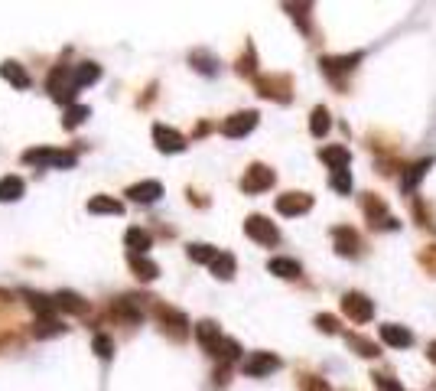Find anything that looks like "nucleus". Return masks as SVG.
<instances>
[{"mask_svg": "<svg viewBox=\"0 0 436 391\" xmlns=\"http://www.w3.org/2000/svg\"><path fill=\"white\" fill-rule=\"evenodd\" d=\"M62 330H66V326H62V323H56V320H42V323H40V330H36V336H40V339H42V336H56V332H62Z\"/></svg>", "mask_w": 436, "mask_h": 391, "instance_id": "obj_44", "label": "nucleus"}, {"mask_svg": "<svg viewBox=\"0 0 436 391\" xmlns=\"http://www.w3.org/2000/svg\"><path fill=\"white\" fill-rule=\"evenodd\" d=\"M286 10H290V13H293V20H296V23H300L303 30L310 33V7H296V4H286Z\"/></svg>", "mask_w": 436, "mask_h": 391, "instance_id": "obj_43", "label": "nucleus"}, {"mask_svg": "<svg viewBox=\"0 0 436 391\" xmlns=\"http://www.w3.org/2000/svg\"><path fill=\"white\" fill-rule=\"evenodd\" d=\"M381 342L391 349H407L413 346V332L407 326H397V323H384L381 326Z\"/></svg>", "mask_w": 436, "mask_h": 391, "instance_id": "obj_16", "label": "nucleus"}, {"mask_svg": "<svg viewBox=\"0 0 436 391\" xmlns=\"http://www.w3.org/2000/svg\"><path fill=\"white\" fill-rule=\"evenodd\" d=\"M371 382H375V388H377V391H401V382H394L391 375L375 372V375H371Z\"/></svg>", "mask_w": 436, "mask_h": 391, "instance_id": "obj_41", "label": "nucleus"}, {"mask_svg": "<svg viewBox=\"0 0 436 391\" xmlns=\"http://www.w3.org/2000/svg\"><path fill=\"white\" fill-rule=\"evenodd\" d=\"M26 300H30V306L36 310V316H42V320H52V313H56V300L46 297V294H36V290H26Z\"/></svg>", "mask_w": 436, "mask_h": 391, "instance_id": "obj_27", "label": "nucleus"}, {"mask_svg": "<svg viewBox=\"0 0 436 391\" xmlns=\"http://www.w3.org/2000/svg\"><path fill=\"white\" fill-rule=\"evenodd\" d=\"M218 258V248L212 245H202V241H195V245H189V261L195 264H212Z\"/></svg>", "mask_w": 436, "mask_h": 391, "instance_id": "obj_33", "label": "nucleus"}, {"mask_svg": "<svg viewBox=\"0 0 436 391\" xmlns=\"http://www.w3.org/2000/svg\"><path fill=\"white\" fill-rule=\"evenodd\" d=\"M342 313L352 320V323H371V316H375V303H371L365 294L358 290H349L342 297Z\"/></svg>", "mask_w": 436, "mask_h": 391, "instance_id": "obj_7", "label": "nucleus"}, {"mask_svg": "<svg viewBox=\"0 0 436 391\" xmlns=\"http://www.w3.org/2000/svg\"><path fill=\"white\" fill-rule=\"evenodd\" d=\"M88 114H92V108H88V104H72V108L66 111V118H62V124H66L68 131H75L78 124H82V121L88 118Z\"/></svg>", "mask_w": 436, "mask_h": 391, "instance_id": "obj_34", "label": "nucleus"}, {"mask_svg": "<svg viewBox=\"0 0 436 391\" xmlns=\"http://www.w3.org/2000/svg\"><path fill=\"white\" fill-rule=\"evenodd\" d=\"M195 339H199L205 349L215 346V342L222 339V330H218L215 320H202V323H195Z\"/></svg>", "mask_w": 436, "mask_h": 391, "instance_id": "obj_29", "label": "nucleus"}, {"mask_svg": "<svg viewBox=\"0 0 436 391\" xmlns=\"http://www.w3.org/2000/svg\"><path fill=\"white\" fill-rule=\"evenodd\" d=\"M313 209V196L310 193H284L277 196V212L280 215H303Z\"/></svg>", "mask_w": 436, "mask_h": 391, "instance_id": "obj_14", "label": "nucleus"}, {"mask_svg": "<svg viewBox=\"0 0 436 391\" xmlns=\"http://www.w3.org/2000/svg\"><path fill=\"white\" fill-rule=\"evenodd\" d=\"M124 241H127V248L134 251V255H147V248H150V231L147 229H127V235H124Z\"/></svg>", "mask_w": 436, "mask_h": 391, "instance_id": "obj_30", "label": "nucleus"}, {"mask_svg": "<svg viewBox=\"0 0 436 391\" xmlns=\"http://www.w3.org/2000/svg\"><path fill=\"white\" fill-rule=\"evenodd\" d=\"M258 111H238V114H231V118H225V124H222V134L231 137V140H238V137H248L254 128H258Z\"/></svg>", "mask_w": 436, "mask_h": 391, "instance_id": "obj_9", "label": "nucleus"}, {"mask_svg": "<svg viewBox=\"0 0 436 391\" xmlns=\"http://www.w3.org/2000/svg\"><path fill=\"white\" fill-rule=\"evenodd\" d=\"M300 391H332L319 375H300Z\"/></svg>", "mask_w": 436, "mask_h": 391, "instance_id": "obj_38", "label": "nucleus"}, {"mask_svg": "<svg viewBox=\"0 0 436 391\" xmlns=\"http://www.w3.org/2000/svg\"><path fill=\"white\" fill-rule=\"evenodd\" d=\"M329 128H332V114H329L326 104H316L310 114V134L313 137H326Z\"/></svg>", "mask_w": 436, "mask_h": 391, "instance_id": "obj_23", "label": "nucleus"}, {"mask_svg": "<svg viewBox=\"0 0 436 391\" xmlns=\"http://www.w3.org/2000/svg\"><path fill=\"white\" fill-rule=\"evenodd\" d=\"M244 375L248 378H264V375L270 372H277L280 368V359L274 356V352H251V356L244 359Z\"/></svg>", "mask_w": 436, "mask_h": 391, "instance_id": "obj_10", "label": "nucleus"}, {"mask_svg": "<svg viewBox=\"0 0 436 391\" xmlns=\"http://www.w3.org/2000/svg\"><path fill=\"white\" fill-rule=\"evenodd\" d=\"M153 144H157V150H163V153H183L186 137L179 134V131L166 128V124H153Z\"/></svg>", "mask_w": 436, "mask_h": 391, "instance_id": "obj_13", "label": "nucleus"}, {"mask_svg": "<svg viewBox=\"0 0 436 391\" xmlns=\"http://www.w3.org/2000/svg\"><path fill=\"white\" fill-rule=\"evenodd\" d=\"M316 330H319V332H329V336H332V332H339V316L319 313V316H316Z\"/></svg>", "mask_w": 436, "mask_h": 391, "instance_id": "obj_39", "label": "nucleus"}, {"mask_svg": "<svg viewBox=\"0 0 436 391\" xmlns=\"http://www.w3.org/2000/svg\"><path fill=\"white\" fill-rule=\"evenodd\" d=\"M23 179L20 176H4L0 179V203H17L20 196H23Z\"/></svg>", "mask_w": 436, "mask_h": 391, "instance_id": "obj_31", "label": "nucleus"}, {"mask_svg": "<svg viewBox=\"0 0 436 391\" xmlns=\"http://www.w3.org/2000/svg\"><path fill=\"white\" fill-rule=\"evenodd\" d=\"M361 209H365V215L371 219V229H397V219H387V203L381 199V196L375 193H365L361 196Z\"/></svg>", "mask_w": 436, "mask_h": 391, "instance_id": "obj_8", "label": "nucleus"}, {"mask_svg": "<svg viewBox=\"0 0 436 391\" xmlns=\"http://www.w3.org/2000/svg\"><path fill=\"white\" fill-rule=\"evenodd\" d=\"M46 88H49V95L56 98V102H62V104H68V108H72V98H75V92H78L75 72H72V68L56 66L49 72V82H46Z\"/></svg>", "mask_w": 436, "mask_h": 391, "instance_id": "obj_1", "label": "nucleus"}, {"mask_svg": "<svg viewBox=\"0 0 436 391\" xmlns=\"http://www.w3.org/2000/svg\"><path fill=\"white\" fill-rule=\"evenodd\" d=\"M238 76H248V78H251L254 76V72H258V52H254V46L251 43H248V49H244V56H241V59H238Z\"/></svg>", "mask_w": 436, "mask_h": 391, "instance_id": "obj_35", "label": "nucleus"}, {"mask_svg": "<svg viewBox=\"0 0 436 391\" xmlns=\"http://www.w3.org/2000/svg\"><path fill=\"white\" fill-rule=\"evenodd\" d=\"M23 163H33V167H75V153L72 150H49V147H33V150L23 153Z\"/></svg>", "mask_w": 436, "mask_h": 391, "instance_id": "obj_4", "label": "nucleus"}, {"mask_svg": "<svg viewBox=\"0 0 436 391\" xmlns=\"http://www.w3.org/2000/svg\"><path fill=\"white\" fill-rule=\"evenodd\" d=\"M427 359H430V362H436V339L427 346Z\"/></svg>", "mask_w": 436, "mask_h": 391, "instance_id": "obj_45", "label": "nucleus"}, {"mask_svg": "<svg viewBox=\"0 0 436 391\" xmlns=\"http://www.w3.org/2000/svg\"><path fill=\"white\" fill-rule=\"evenodd\" d=\"M127 264H131V271H134L140 281H157L159 277V267L147 255H134V251H131V255H127Z\"/></svg>", "mask_w": 436, "mask_h": 391, "instance_id": "obj_19", "label": "nucleus"}, {"mask_svg": "<svg viewBox=\"0 0 436 391\" xmlns=\"http://www.w3.org/2000/svg\"><path fill=\"white\" fill-rule=\"evenodd\" d=\"M153 313L163 323V332H169L173 339H186L189 336V320H186L183 310H176V306H169V303H153Z\"/></svg>", "mask_w": 436, "mask_h": 391, "instance_id": "obj_3", "label": "nucleus"}, {"mask_svg": "<svg viewBox=\"0 0 436 391\" xmlns=\"http://www.w3.org/2000/svg\"><path fill=\"white\" fill-rule=\"evenodd\" d=\"M189 62H193L199 72H205V76H215V66H218V62H215V56H209L205 49H195L193 56H189Z\"/></svg>", "mask_w": 436, "mask_h": 391, "instance_id": "obj_36", "label": "nucleus"}, {"mask_svg": "<svg viewBox=\"0 0 436 391\" xmlns=\"http://www.w3.org/2000/svg\"><path fill=\"white\" fill-rule=\"evenodd\" d=\"M52 300H56V310H66V313H85V300L78 297L75 290H59Z\"/></svg>", "mask_w": 436, "mask_h": 391, "instance_id": "obj_28", "label": "nucleus"}, {"mask_svg": "<svg viewBox=\"0 0 436 391\" xmlns=\"http://www.w3.org/2000/svg\"><path fill=\"white\" fill-rule=\"evenodd\" d=\"M98 78H101V66H98V62H82V66L75 68V82H78V88L95 85Z\"/></svg>", "mask_w": 436, "mask_h": 391, "instance_id": "obj_32", "label": "nucleus"}, {"mask_svg": "<svg viewBox=\"0 0 436 391\" xmlns=\"http://www.w3.org/2000/svg\"><path fill=\"white\" fill-rule=\"evenodd\" d=\"M430 167H433V160H430V157H427V160H417V163H413V167H407V173H404V183H401V186H404V193H413L420 179L427 176V170H430Z\"/></svg>", "mask_w": 436, "mask_h": 391, "instance_id": "obj_24", "label": "nucleus"}, {"mask_svg": "<svg viewBox=\"0 0 436 391\" xmlns=\"http://www.w3.org/2000/svg\"><path fill=\"white\" fill-rule=\"evenodd\" d=\"M244 235L251 241H258V245H267V248L280 241L277 225L270 219H264V215H248V219H244Z\"/></svg>", "mask_w": 436, "mask_h": 391, "instance_id": "obj_6", "label": "nucleus"}, {"mask_svg": "<svg viewBox=\"0 0 436 391\" xmlns=\"http://www.w3.org/2000/svg\"><path fill=\"white\" fill-rule=\"evenodd\" d=\"M92 346H95V352H98L101 359H111V356H114V342H111L104 332H98V336H95Z\"/></svg>", "mask_w": 436, "mask_h": 391, "instance_id": "obj_40", "label": "nucleus"}, {"mask_svg": "<svg viewBox=\"0 0 436 391\" xmlns=\"http://www.w3.org/2000/svg\"><path fill=\"white\" fill-rule=\"evenodd\" d=\"M345 342H349V349H352L355 356H361V359H377V356H381V349H377L371 339H365L361 332H349V336H345Z\"/></svg>", "mask_w": 436, "mask_h": 391, "instance_id": "obj_21", "label": "nucleus"}, {"mask_svg": "<svg viewBox=\"0 0 436 391\" xmlns=\"http://www.w3.org/2000/svg\"><path fill=\"white\" fill-rule=\"evenodd\" d=\"M209 352L218 359V362H225V366H228V362H235V359L241 356V346H238L235 339H225V336H222V339H218Z\"/></svg>", "mask_w": 436, "mask_h": 391, "instance_id": "obj_25", "label": "nucleus"}, {"mask_svg": "<svg viewBox=\"0 0 436 391\" xmlns=\"http://www.w3.org/2000/svg\"><path fill=\"white\" fill-rule=\"evenodd\" d=\"M361 62V52H349V56H322L319 59V66H322V72H326L329 78H336V82H342L345 72H355V66Z\"/></svg>", "mask_w": 436, "mask_h": 391, "instance_id": "obj_11", "label": "nucleus"}, {"mask_svg": "<svg viewBox=\"0 0 436 391\" xmlns=\"http://www.w3.org/2000/svg\"><path fill=\"white\" fill-rule=\"evenodd\" d=\"M127 196H131L134 203L150 205V203H157L159 196H163V186H159L157 179H143V183H134V186L127 189Z\"/></svg>", "mask_w": 436, "mask_h": 391, "instance_id": "obj_17", "label": "nucleus"}, {"mask_svg": "<svg viewBox=\"0 0 436 391\" xmlns=\"http://www.w3.org/2000/svg\"><path fill=\"white\" fill-rule=\"evenodd\" d=\"M267 271L277 274V277H286V281H293V277L303 274V267H300V261H293V258H270Z\"/></svg>", "mask_w": 436, "mask_h": 391, "instance_id": "obj_22", "label": "nucleus"}, {"mask_svg": "<svg viewBox=\"0 0 436 391\" xmlns=\"http://www.w3.org/2000/svg\"><path fill=\"white\" fill-rule=\"evenodd\" d=\"M329 183H332V189H336V193H352V173L349 170H339V173H332V176H329Z\"/></svg>", "mask_w": 436, "mask_h": 391, "instance_id": "obj_37", "label": "nucleus"}, {"mask_svg": "<svg viewBox=\"0 0 436 391\" xmlns=\"http://www.w3.org/2000/svg\"><path fill=\"white\" fill-rule=\"evenodd\" d=\"M417 258H420V264H423V267H427V271L436 277V245H427Z\"/></svg>", "mask_w": 436, "mask_h": 391, "instance_id": "obj_42", "label": "nucleus"}, {"mask_svg": "<svg viewBox=\"0 0 436 391\" xmlns=\"http://www.w3.org/2000/svg\"><path fill=\"white\" fill-rule=\"evenodd\" d=\"M88 212L92 215H121L124 212V203L114 199V196H92V199H88Z\"/></svg>", "mask_w": 436, "mask_h": 391, "instance_id": "obj_18", "label": "nucleus"}, {"mask_svg": "<svg viewBox=\"0 0 436 391\" xmlns=\"http://www.w3.org/2000/svg\"><path fill=\"white\" fill-rule=\"evenodd\" d=\"M274 183H277V173L270 170V167H264V163H251V167L244 170V176H241V189L244 193H251V196L267 193Z\"/></svg>", "mask_w": 436, "mask_h": 391, "instance_id": "obj_5", "label": "nucleus"}, {"mask_svg": "<svg viewBox=\"0 0 436 391\" xmlns=\"http://www.w3.org/2000/svg\"><path fill=\"white\" fill-rule=\"evenodd\" d=\"M0 78L10 82L13 88H30V72H26L20 62H10V59L4 62V66H0Z\"/></svg>", "mask_w": 436, "mask_h": 391, "instance_id": "obj_20", "label": "nucleus"}, {"mask_svg": "<svg viewBox=\"0 0 436 391\" xmlns=\"http://www.w3.org/2000/svg\"><path fill=\"white\" fill-rule=\"evenodd\" d=\"M332 241H336V251L342 258L361 255V235L352 229V225H336V229H332Z\"/></svg>", "mask_w": 436, "mask_h": 391, "instance_id": "obj_12", "label": "nucleus"}, {"mask_svg": "<svg viewBox=\"0 0 436 391\" xmlns=\"http://www.w3.org/2000/svg\"><path fill=\"white\" fill-rule=\"evenodd\" d=\"M254 85H258V92L264 95V98H274V102L286 104L290 98H293V78L290 76H258L254 78Z\"/></svg>", "mask_w": 436, "mask_h": 391, "instance_id": "obj_2", "label": "nucleus"}, {"mask_svg": "<svg viewBox=\"0 0 436 391\" xmlns=\"http://www.w3.org/2000/svg\"><path fill=\"white\" fill-rule=\"evenodd\" d=\"M212 274H215L218 281H231L235 277V255H228V251H218V258L209 264Z\"/></svg>", "mask_w": 436, "mask_h": 391, "instance_id": "obj_26", "label": "nucleus"}, {"mask_svg": "<svg viewBox=\"0 0 436 391\" xmlns=\"http://www.w3.org/2000/svg\"><path fill=\"white\" fill-rule=\"evenodd\" d=\"M319 160L326 163L332 173H339V170H349L352 153H349V147H342V144H329V147H322V150H319Z\"/></svg>", "mask_w": 436, "mask_h": 391, "instance_id": "obj_15", "label": "nucleus"}]
</instances>
